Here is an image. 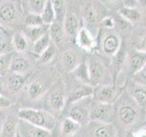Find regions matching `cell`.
Returning <instances> with one entry per match:
<instances>
[{
	"mask_svg": "<svg viewBox=\"0 0 146 137\" xmlns=\"http://www.w3.org/2000/svg\"><path fill=\"white\" fill-rule=\"evenodd\" d=\"M16 137H22V136H21V135L19 134V132H17V135H16Z\"/></svg>",
	"mask_w": 146,
	"mask_h": 137,
	"instance_id": "c3c4849f",
	"label": "cell"
},
{
	"mask_svg": "<svg viewBox=\"0 0 146 137\" xmlns=\"http://www.w3.org/2000/svg\"><path fill=\"white\" fill-rule=\"evenodd\" d=\"M115 20L111 17H105L102 21V25L105 29H112L115 27Z\"/></svg>",
	"mask_w": 146,
	"mask_h": 137,
	"instance_id": "f35d334b",
	"label": "cell"
},
{
	"mask_svg": "<svg viewBox=\"0 0 146 137\" xmlns=\"http://www.w3.org/2000/svg\"><path fill=\"white\" fill-rule=\"evenodd\" d=\"M18 119L24 120L31 124L38 126L48 131H52L56 127V118L51 112L45 110L38 109H20L17 112Z\"/></svg>",
	"mask_w": 146,
	"mask_h": 137,
	"instance_id": "6da1fadb",
	"label": "cell"
},
{
	"mask_svg": "<svg viewBox=\"0 0 146 137\" xmlns=\"http://www.w3.org/2000/svg\"><path fill=\"white\" fill-rule=\"evenodd\" d=\"M86 61L89 68L90 84L93 87L100 85L103 80L105 73V67L103 63L99 59L94 57L89 58Z\"/></svg>",
	"mask_w": 146,
	"mask_h": 137,
	"instance_id": "30bf717a",
	"label": "cell"
},
{
	"mask_svg": "<svg viewBox=\"0 0 146 137\" xmlns=\"http://www.w3.org/2000/svg\"><path fill=\"white\" fill-rule=\"evenodd\" d=\"M48 29L49 25L46 24L38 27H27V37H29L32 42H34L45 34L48 33Z\"/></svg>",
	"mask_w": 146,
	"mask_h": 137,
	"instance_id": "83f0119b",
	"label": "cell"
},
{
	"mask_svg": "<svg viewBox=\"0 0 146 137\" xmlns=\"http://www.w3.org/2000/svg\"><path fill=\"white\" fill-rule=\"evenodd\" d=\"M46 93V87L39 81H33L27 87V96L30 100H38Z\"/></svg>",
	"mask_w": 146,
	"mask_h": 137,
	"instance_id": "4316f807",
	"label": "cell"
},
{
	"mask_svg": "<svg viewBox=\"0 0 146 137\" xmlns=\"http://www.w3.org/2000/svg\"><path fill=\"white\" fill-rule=\"evenodd\" d=\"M133 137H146V127L143 130H140L133 134Z\"/></svg>",
	"mask_w": 146,
	"mask_h": 137,
	"instance_id": "ee69618b",
	"label": "cell"
},
{
	"mask_svg": "<svg viewBox=\"0 0 146 137\" xmlns=\"http://www.w3.org/2000/svg\"><path fill=\"white\" fill-rule=\"evenodd\" d=\"M11 46L17 53H23L29 48V39L23 32L17 31L11 38Z\"/></svg>",
	"mask_w": 146,
	"mask_h": 137,
	"instance_id": "7402d4cb",
	"label": "cell"
},
{
	"mask_svg": "<svg viewBox=\"0 0 146 137\" xmlns=\"http://www.w3.org/2000/svg\"><path fill=\"white\" fill-rule=\"evenodd\" d=\"M17 132V122L14 117L7 116L3 123L1 132H0V137H16Z\"/></svg>",
	"mask_w": 146,
	"mask_h": 137,
	"instance_id": "cb8c5ba5",
	"label": "cell"
},
{
	"mask_svg": "<svg viewBox=\"0 0 146 137\" xmlns=\"http://www.w3.org/2000/svg\"><path fill=\"white\" fill-rule=\"evenodd\" d=\"M80 62V57L75 50L68 49L64 52L60 57V65L67 72H71Z\"/></svg>",
	"mask_w": 146,
	"mask_h": 137,
	"instance_id": "2e32d148",
	"label": "cell"
},
{
	"mask_svg": "<svg viewBox=\"0 0 146 137\" xmlns=\"http://www.w3.org/2000/svg\"><path fill=\"white\" fill-rule=\"evenodd\" d=\"M123 91V87L105 84L94 87L92 100L97 102L115 103L121 98Z\"/></svg>",
	"mask_w": 146,
	"mask_h": 137,
	"instance_id": "5b68a950",
	"label": "cell"
},
{
	"mask_svg": "<svg viewBox=\"0 0 146 137\" xmlns=\"http://www.w3.org/2000/svg\"><path fill=\"white\" fill-rule=\"evenodd\" d=\"M95 122V125L91 127V137H117L116 127L111 123Z\"/></svg>",
	"mask_w": 146,
	"mask_h": 137,
	"instance_id": "9a60e30c",
	"label": "cell"
},
{
	"mask_svg": "<svg viewBox=\"0 0 146 137\" xmlns=\"http://www.w3.org/2000/svg\"><path fill=\"white\" fill-rule=\"evenodd\" d=\"M141 108L131 99V102L125 100L121 102L116 110V116L121 124L125 127H131L139 121Z\"/></svg>",
	"mask_w": 146,
	"mask_h": 137,
	"instance_id": "7a4b0ae2",
	"label": "cell"
},
{
	"mask_svg": "<svg viewBox=\"0 0 146 137\" xmlns=\"http://www.w3.org/2000/svg\"><path fill=\"white\" fill-rule=\"evenodd\" d=\"M40 15L42 17L44 24L46 25H51L52 23L56 20V13H55L54 7L52 6L51 0H48L47 2Z\"/></svg>",
	"mask_w": 146,
	"mask_h": 137,
	"instance_id": "f546056e",
	"label": "cell"
},
{
	"mask_svg": "<svg viewBox=\"0 0 146 137\" xmlns=\"http://www.w3.org/2000/svg\"><path fill=\"white\" fill-rule=\"evenodd\" d=\"M48 0H26L29 13L41 14Z\"/></svg>",
	"mask_w": 146,
	"mask_h": 137,
	"instance_id": "d6a6232c",
	"label": "cell"
},
{
	"mask_svg": "<svg viewBox=\"0 0 146 137\" xmlns=\"http://www.w3.org/2000/svg\"><path fill=\"white\" fill-rule=\"evenodd\" d=\"M30 63L27 59L22 55V53H13L11 63H10V71L14 73H20L25 74L29 70Z\"/></svg>",
	"mask_w": 146,
	"mask_h": 137,
	"instance_id": "e0dca14e",
	"label": "cell"
},
{
	"mask_svg": "<svg viewBox=\"0 0 146 137\" xmlns=\"http://www.w3.org/2000/svg\"><path fill=\"white\" fill-rule=\"evenodd\" d=\"M51 3L56 13V20L63 21V18L67 13L65 0H51Z\"/></svg>",
	"mask_w": 146,
	"mask_h": 137,
	"instance_id": "e575fe53",
	"label": "cell"
},
{
	"mask_svg": "<svg viewBox=\"0 0 146 137\" xmlns=\"http://www.w3.org/2000/svg\"><path fill=\"white\" fill-rule=\"evenodd\" d=\"M25 82H26V77L24 74L9 72V74L7 75V78L6 80V86L9 91L17 93L22 90V88L25 85Z\"/></svg>",
	"mask_w": 146,
	"mask_h": 137,
	"instance_id": "ffe728a7",
	"label": "cell"
},
{
	"mask_svg": "<svg viewBox=\"0 0 146 137\" xmlns=\"http://www.w3.org/2000/svg\"><path fill=\"white\" fill-rule=\"evenodd\" d=\"M143 7H146V0H138V6Z\"/></svg>",
	"mask_w": 146,
	"mask_h": 137,
	"instance_id": "f6af8a7d",
	"label": "cell"
},
{
	"mask_svg": "<svg viewBox=\"0 0 146 137\" xmlns=\"http://www.w3.org/2000/svg\"><path fill=\"white\" fill-rule=\"evenodd\" d=\"M146 63V51H141L136 50L129 57V71L132 76L137 71H139Z\"/></svg>",
	"mask_w": 146,
	"mask_h": 137,
	"instance_id": "d6986e66",
	"label": "cell"
},
{
	"mask_svg": "<svg viewBox=\"0 0 146 137\" xmlns=\"http://www.w3.org/2000/svg\"><path fill=\"white\" fill-rule=\"evenodd\" d=\"M145 111H146V110H145ZM145 120H146V113H145Z\"/></svg>",
	"mask_w": 146,
	"mask_h": 137,
	"instance_id": "681fc988",
	"label": "cell"
},
{
	"mask_svg": "<svg viewBox=\"0 0 146 137\" xmlns=\"http://www.w3.org/2000/svg\"><path fill=\"white\" fill-rule=\"evenodd\" d=\"M51 43H52V41L48 33L45 34L44 36H42L41 38H39L38 39H36L33 42V45H32V52H33L36 56L38 57Z\"/></svg>",
	"mask_w": 146,
	"mask_h": 137,
	"instance_id": "f1b7e54d",
	"label": "cell"
},
{
	"mask_svg": "<svg viewBox=\"0 0 146 137\" xmlns=\"http://www.w3.org/2000/svg\"><path fill=\"white\" fill-rule=\"evenodd\" d=\"M81 124L73 119L67 117L60 124V135L62 137H72L80 129Z\"/></svg>",
	"mask_w": 146,
	"mask_h": 137,
	"instance_id": "44dd1931",
	"label": "cell"
},
{
	"mask_svg": "<svg viewBox=\"0 0 146 137\" xmlns=\"http://www.w3.org/2000/svg\"><path fill=\"white\" fill-rule=\"evenodd\" d=\"M138 49L137 50H141V51H146V36H144L143 39L140 41V43L138 44Z\"/></svg>",
	"mask_w": 146,
	"mask_h": 137,
	"instance_id": "b9f144b4",
	"label": "cell"
},
{
	"mask_svg": "<svg viewBox=\"0 0 146 137\" xmlns=\"http://www.w3.org/2000/svg\"><path fill=\"white\" fill-rule=\"evenodd\" d=\"M12 52L10 49V45L8 44V39L6 37V31L0 32V54Z\"/></svg>",
	"mask_w": 146,
	"mask_h": 137,
	"instance_id": "74e56055",
	"label": "cell"
},
{
	"mask_svg": "<svg viewBox=\"0 0 146 137\" xmlns=\"http://www.w3.org/2000/svg\"><path fill=\"white\" fill-rule=\"evenodd\" d=\"M129 96L141 109L146 110V86L131 80L127 86Z\"/></svg>",
	"mask_w": 146,
	"mask_h": 137,
	"instance_id": "7c38bea8",
	"label": "cell"
},
{
	"mask_svg": "<svg viewBox=\"0 0 146 137\" xmlns=\"http://www.w3.org/2000/svg\"><path fill=\"white\" fill-rule=\"evenodd\" d=\"M121 48V39L116 32H105L100 40V49L102 52L108 57H112Z\"/></svg>",
	"mask_w": 146,
	"mask_h": 137,
	"instance_id": "ba28073f",
	"label": "cell"
},
{
	"mask_svg": "<svg viewBox=\"0 0 146 137\" xmlns=\"http://www.w3.org/2000/svg\"><path fill=\"white\" fill-rule=\"evenodd\" d=\"M49 108L56 114H59L67 103L66 84L62 80H57L50 88L48 95Z\"/></svg>",
	"mask_w": 146,
	"mask_h": 137,
	"instance_id": "3957f363",
	"label": "cell"
},
{
	"mask_svg": "<svg viewBox=\"0 0 146 137\" xmlns=\"http://www.w3.org/2000/svg\"><path fill=\"white\" fill-rule=\"evenodd\" d=\"M62 22L66 35L68 37H75L80 29V20L78 17L72 12H67Z\"/></svg>",
	"mask_w": 146,
	"mask_h": 137,
	"instance_id": "ac0fdd59",
	"label": "cell"
},
{
	"mask_svg": "<svg viewBox=\"0 0 146 137\" xmlns=\"http://www.w3.org/2000/svg\"><path fill=\"white\" fill-rule=\"evenodd\" d=\"M103 1L108 3V4H114V3H116L118 1H120V0H103Z\"/></svg>",
	"mask_w": 146,
	"mask_h": 137,
	"instance_id": "bcb514c9",
	"label": "cell"
},
{
	"mask_svg": "<svg viewBox=\"0 0 146 137\" xmlns=\"http://www.w3.org/2000/svg\"><path fill=\"white\" fill-rule=\"evenodd\" d=\"M70 73L80 82V83L90 84L89 68H88V65H87L86 61H80L79 65H78Z\"/></svg>",
	"mask_w": 146,
	"mask_h": 137,
	"instance_id": "d4e9b609",
	"label": "cell"
},
{
	"mask_svg": "<svg viewBox=\"0 0 146 137\" xmlns=\"http://www.w3.org/2000/svg\"><path fill=\"white\" fill-rule=\"evenodd\" d=\"M48 35L51 39L52 43L57 48L63 46L66 39V32L64 30L63 22L59 20H55L51 25H49Z\"/></svg>",
	"mask_w": 146,
	"mask_h": 137,
	"instance_id": "5bb4252c",
	"label": "cell"
},
{
	"mask_svg": "<svg viewBox=\"0 0 146 137\" xmlns=\"http://www.w3.org/2000/svg\"><path fill=\"white\" fill-rule=\"evenodd\" d=\"M13 52L0 54V77L7 76L10 71V63Z\"/></svg>",
	"mask_w": 146,
	"mask_h": 137,
	"instance_id": "4dcf8cb0",
	"label": "cell"
},
{
	"mask_svg": "<svg viewBox=\"0 0 146 137\" xmlns=\"http://www.w3.org/2000/svg\"><path fill=\"white\" fill-rule=\"evenodd\" d=\"M123 7H138V0H121Z\"/></svg>",
	"mask_w": 146,
	"mask_h": 137,
	"instance_id": "60d3db41",
	"label": "cell"
},
{
	"mask_svg": "<svg viewBox=\"0 0 146 137\" xmlns=\"http://www.w3.org/2000/svg\"><path fill=\"white\" fill-rule=\"evenodd\" d=\"M1 31H6V29H5V27H3V25L0 23V32H1Z\"/></svg>",
	"mask_w": 146,
	"mask_h": 137,
	"instance_id": "7dc6e473",
	"label": "cell"
},
{
	"mask_svg": "<svg viewBox=\"0 0 146 137\" xmlns=\"http://www.w3.org/2000/svg\"><path fill=\"white\" fill-rule=\"evenodd\" d=\"M17 132L22 137H53L52 131L33 125L21 119L17 122Z\"/></svg>",
	"mask_w": 146,
	"mask_h": 137,
	"instance_id": "9c48e42d",
	"label": "cell"
},
{
	"mask_svg": "<svg viewBox=\"0 0 146 137\" xmlns=\"http://www.w3.org/2000/svg\"><path fill=\"white\" fill-rule=\"evenodd\" d=\"M5 88H7V86H6V82L4 81L3 77H0V94L4 95V92H5Z\"/></svg>",
	"mask_w": 146,
	"mask_h": 137,
	"instance_id": "7bdbcfd3",
	"label": "cell"
},
{
	"mask_svg": "<svg viewBox=\"0 0 146 137\" xmlns=\"http://www.w3.org/2000/svg\"><path fill=\"white\" fill-rule=\"evenodd\" d=\"M92 97L83 99L79 102L71 103L68 110V116L74 121L80 123L81 125L88 124L90 121V106L92 103Z\"/></svg>",
	"mask_w": 146,
	"mask_h": 137,
	"instance_id": "8992f818",
	"label": "cell"
},
{
	"mask_svg": "<svg viewBox=\"0 0 146 137\" xmlns=\"http://www.w3.org/2000/svg\"><path fill=\"white\" fill-rule=\"evenodd\" d=\"M21 17V7L17 2L4 0L0 4V20L6 24H14Z\"/></svg>",
	"mask_w": 146,
	"mask_h": 137,
	"instance_id": "52a82bcc",
	"label": "cell"
},
{
	"mask_svg": "<svg viewBox=\"0 0 146 137\" xmlns=\"http://www.w3.org/2000/svg\"><path fill=\"white\" fill-rule=\"evenodd\" d=\"M24 22L27 27H38L44 24L41 15L36 13H29L25 17Z\"/></svg>",
	"mask_w": 146,
	"mask_h": 137,
	"instance_id": "d590c367",
	"label": "cell"
},
{
	"mask_svg": "<svg viewBox=\"0 0 146 137\" xmlns=\"http://www.w3.org/2000/svg\"><path fill=\"white\" fill-rule=\"evenodd\" d=\"M111 65L113 68L115 70L116 72L119 71V70L122 67L123 64L125 63L126 59H127V53L125 50H123L121 48L119 49V51L114 54L111 57Z\"/></svg>",
	"mask_w": 146,
	"mask_h": 137,
	"instance_id": "1f68e13d",
	"label": "cell"
},
{
	"mask_svg": "<svg viewBox=\"0 0 146 137\" xmlns=\"http://www.w3.org/2000/svg\"><path fill=\"white\" fill-rule=\"evenodd\" d=\"M93 91H94L93 86H91L90 84L80 83V85L75 86L74 88L70 90V92L68 93L67 97V103L71 104L83 99L92 97Z\"/></svg>",
	"mask_w": 146,
	"mask_h": 137,
	"instance_id": "4fadbf2b",
	"label": "cell"
},
{
	"mask_svg": "<svg viewBox=\"0 0 146 137\" xmlns=\"http://www.w3.org/2000/svg\"><path fill=\"white\" fill-rule=\"evenodd\" d=\"M116 116V109L114 103H102L92 100L90 112V121L111 123Z\"/></svg>",
	"mask_w": 146,
	"mask_h": 137,
	"instance_id": "277c9868",
	"label": "cell"
},
{
	"mask_svg": "<svg viewBox=\"0 0 146 137\" xmlns=\"http://www.w3.org/2000/svg\"><path fill=\"white\" fill-rule=\"evenodd\" d=\"M56 52H57V47L53 43H51L38 56L39 61L43 64L49 63L55 58V56H56Z\"/></svg>",
	"mask_w": 146,
	"mask_h": 137,
	"instance_id": "836d02e7",
	"label": "cell"
},
{
	"mask_svg": "<svg viewBox=\"0 0 146 137\" xmlns=\"http://www.w3.org/2000/svg\"><path fill=\"white\" fill-rule=\"evenodd\" d=\"M83 17L85 22L90 27H93L98 23V12L96 6L92 3H88L85 5L83 8Z\"/></svg>",
	"mask_w": 146,
	"mask_h": 137,
	"instance_id": "484cf974",
	"label": "cell"
},
{
	"mask_svg": "<svg viewBox=\"0 0 146 137\" xmlns=\"http://www.w3.org/2000/svg\"><path fill=\"white\" fill-rule=\"evenodd\" d=\"M119 16L121 17L129 23H137L141 19V13L137 7H122L118 10Z\"/></svg>",
	"mask_w": 146,
	"mask_h": 137,
	"instance_id": "603a6c76",
	"label": "cell"
},
{
	"mask_svg": "<svg viewBox=\"0 0 146 137\" xmlns=\"http://www.w3.org/2000/svg\"><path fill=\"white\" fill-rule=\"evenodd\" d=\"M131 80L137 83L146 86V63L139 71H137L135 74L131 76Z\"/></svg>",
	"mask_w": 146,
	"mask_h": 137,
	"instance_id": "8d00e7d4",
	"label": "cell"
},
{
	"mask_svg": "<svg viewBox=\"0 0 146 137\" xmlns=\"http://www.w3.org/2000/svg\"><path fill=\"white\" fill-rule=\"evenodd\" d=\"M75 41L78 47L87 52H91L98 45L95 36L87 27H80L79 29L75 36Z\"/></svg>",
	"mask_w": 146,
	"mask_h": 137,
	"instance_id": "8fae6325",
	"label": "cell"
},
{
	"mask_svg": "<svg viewBox=\"0 0 146 137\" xmlns=\"http://www.w3.org/2000/svg\"><path fill=\"white\" fill-rule=\"evenodd\" d=\"M12 105V102L4 95L0 94V110L9 108Z\"/></svg>",
	"mask_w": 146,
	"mask_h": 137,
	"instance_id": "ab89813d",
	"label": "cell"
}]
</instances>
